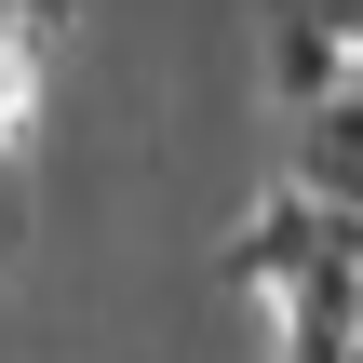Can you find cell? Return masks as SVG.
Listing matches in <instances>:
<instances>
[{
    "mask_svg": "<svg viewBox=\"0 0 363 363\" xmlns=\"http://www.w3.org/2000/svg\"><path fill=\"white\" fill-rule=\"evenodd\" d=\"M350 323H363V310H350Z\"/></svg>",
    "mask_w": 363,
    "mask_h": 363,
    "instance_id": "7",
    "label": "cell"
},
{
    "mask_svg": "<svg viewBox=\"0 0 363 363\" xmlns=\"http://www.w3.org/2000/svg\"><path fill=\"white\" fill-rule=\"evenodd\" d=\"M27 135H40V54H27V40L0 27V148L27 162Z\"/></svg>",
    "mask_w": 363,
    "mask_h": 363,
    "instance_id": "5",
    "label": "cell"
},
{
    "mask_svg": "<svg viewBox=\"0 0 363 363\" xmlns=\"http://www.w3.org/2000/svg\"><path fill=\"white\" fill-rule=\"evenodd\" d=\"M269 350H283V363H363V323H350V310L283 296V310H269Z\"/></svg>",
    "mask_w": 363,
    "mask_h": 363,
    "instance_id": "4",
    "label": "cell"
},
{
    "mask_svg": "<svg viewBox=\"0 0 363 363\" xmlns=\"http://www.w3.org/2000/svg\"><path fill=\"white\" fill-rule=\"evenodd\" d=\"M13 256H27V162L0 148V269H13Z\"/></svg>",
    "mask_w": 363,
    "mask_h": 363,
    "instance_id": "6",
    "label": "cell"
},
{
    "mask_svg": "<svg viewBox=\"0 0 363 363\" xmlns=\"http://www.w3.org/2000/svg\"><path fill=\"white\" fill-rule=\"evenodd\" d=\"M269 94L310 121V108H337V94H363V54L310 13V0H269Z\"/></svg>",
    "mask_w": 363,
    "mask_h": 363,
    "instance_id": "1",
    "label": "cell"
},
{
    "mask_svg": "<svg viewBox=\"0 0 363 363\" xmlns=\"http://www.w3.org/2000/svg\"><path fill=\"white\" fill-rule=\"evenodd\" d=\"M283 189H310V202H350V216H363V94H337V108H310V121H296V148H283Z\"/></svg>",
    "mask_w": 363,
    "mask_h": 363,
    "instance_id": "3",
    "label": "cell"
},
{
    "mask_svg": "<svg viewBox=\"0 0 363 363\" xmlns=\"http://www.w3.org/2000/svg\"><path fill=\"white\" fill-rule=\"evenodd\" d=\"M229 283H242V296H269V310L310 283V189H283V175L256 189V216L229 229Z\"/></svg>",
    "mask_w": 363,
    "mask_h": 363,
    "instance_id": "2",
    "label": "cell"
}]
</instances>
